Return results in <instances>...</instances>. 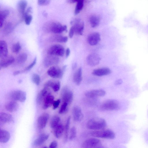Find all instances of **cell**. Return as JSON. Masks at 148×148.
I'll use <instances>...</instances> for the list:
<instances>
[{
	"label": "cell",
	"instance_id": "277c9868",
	"mask_svg": "<svg viewBox=\"0 0 148 148\" xmlns=\"http://www.w3.org/2000/svg\"><path fill=\"white\" fill-rule=\"evenodd\" d=\"M92 136L97 138L113 139L116 137L113 132L110 130H101L92 132L91 133Z\"/></svg>",
	"mask_w": 148,
	"mask_h": 148
},
{
	"label": "cell",
	"instance_id": "d6a6232c",
	"mask_svg": "<svg viewBox=\"0 0 148 148\" xmlns=\"http://www.w3.org/2000/svg\"><path fill=\"white\" fill-rule=\"evenodd\" d=\"M60 121L61 118L59 116H53L50 122L51 127L52 129H55L60 124Z\"/></svg>",
	"mask_w": 148,
	"mask_h": 148
},
{
	"label": "cell",
	"instance_id": "52a82bcc",
	"mask_svg": "<svg viewBox=\"0 0 148 148\" xmlns=\"http://www.w3.org/2000/svg\"><path fill=\"white\" fill-rule=\"evenodd\" d=\"M61 95L63 103H66L68 105L72 103L73 100V93L68 87H65L62 89Z\"/></svg>",
	"mask_w": 148,
	"mask_h": 148
},
{
	"label": "cell",
	"instance_id": "5b68a950",
	"mask_svg": "<svg viewBox=\"0 0 148 148\" xmlns=\"http://www.w3.org/2000/svg\"><path fill=\"white\" fill-rule=\"evenodd\" d=\"M66 68V65L64 66L62 69L58 67L52 66L48 70L47 74L53 78L61 79L62 77Z\"/></svg>",
	"mask_w": 148,
	"mask_h": 148
},
{
	"label": "cell",
	"instance_id": "db71d44e",
	"mask_svg": "<svg viewBox=\"0 0 148 148\" xmlns=\"http://www.w3.org/2000/svg\"><path fill=\"white\" fill-rule=\"evenodd\" d=\"M22 73V71H16L14 72L13 73V75L14 76H16V75H18V74H20L21 73Z\"/></svg>",
	"mask_w": 148,
	"mask_h": 148
},
{
	"label": "cell",
	"instance_id": "bcb514c9",
	"mask_svg": "<svg viewBox=\"0 0 148 148\" xmlns=\"http://www.w3.org/2000/svg\"><path fill=\"white\" fill-rule=\"evenodd\" d=\"M75 33V30L74 27L73 26H72L70 28L69 31V36L71 38H72L73 37Z\"/></svg>",
	"mask_w": 148,
	"mask_h": 148
},
{
	"label": "cell",
	"instance_id": "9a60e30c",
	"mask_svg": "<svg viewBox=\"0 0 148 148\" xmlns=\"http://www.w3.org/2000/svg\"><path fill=\"white\" fill-rule=\"evenodd\" d=\"M49 118V115L47 113H44L38 118L37 125L39 129H42L45 127Z\"/></svg>",
	"mask_w": 148,
	"mask_h": 148
},
{
	"label": "cell",
	"instance_id": "2e32d148",
	"mask_svg": "<svg viewBox=\"0 0 148 148\" xmlns=\"http://www.w3.org/2000/svg\"><path fill=\"white\" fill-rule=\"evenodd\" d=\"M73 116L74 120L76 122H80L83 120L84 115L81 109L78 106H75L72 111Z\"/></svg>",
	"mask_w": 148,
	"mask_h": 148
},
{
	"label": "cell",
	"instance_id": "b9f144b4",
	"mask_svg": "<svg viewBox=\"0 0 148 148\" xmlns=\"http://www.w3.org/2000/svg\"><path fill=\"white\" fill-rule=\"evenodd\" d=\"M37 61V58L36 57L34 59L33 61L28 66L26 67L25 69H24V70L22 71V72H25L27 71H28L30 69H31L32 68H33L34 66L36 64Z\"/></svg>",
	"mask_w": 148,
	"mask_h": 148
},
{
	"label": "cell",
	"instance_id": "ba28073f",
	"mask_svg": "<svg viewBox=\"0 0 148 148\" xmlns=\"http://www.w3.org/2000/svg\"><path fill=\"white\" fill-rule=\"evenodd\" d=\"M9 96L11 99L13 101L23 103L26 99V94L22 91L16 90L11 92L10 93Z\"/></svg>",
	"mask_w": 148,
	"mask_h": 148
},
{
	"label": "cell",
	"instance_id": "f546056e",
	"mask_svg": "<svg viewBox=\"0 0 148 148\" xmlns=\"http://www.w3.org/2000/svg\"><path fill=\"white\" fill-rule=\"evenodd\" d=\"M9 11L8 10L5 9L2 11L0 12V27L3 26L4 22L9 14Z\"/></svg>",
	"mask_w": 148,
	"mask_h": 148
},
{
	"label": "cell",
	"instance_id": "60d3db41",
	"mask_svg": "<svg viewBox=\"0 0 148 148\" xmlns=\"http://www.w3.org/2000/svg\"><path fill=\"white\" fill-rule=\"evenodd\" d=\"M77 131L76 128L73 127L70 130V134L69 137L70 140H72L74 139L76 136Z\"/></svg>",
	"mask_w": 148,
	"mask_h": 148
},
{
	"label": "cell",
	"instance_id": "7a4b0ae2",
	"mask_svg": "<svg viewBox=\"0 0 148 148\" xmlns=\"http://www.w3.org/2000/svg\"><path fill=\"white\" fill-rule=\"evenodd\" d=\"M107 125V122L104 119L101 118H95L88 121L87 126L89 129L97 130L104 129Z\"/></svg>",
	"mask_w": 148,
	"mask_h": 148
},
{
	"label": "cell",
	"instance_id": "c3c4849f",
	"mask_svg": "<svg viewBox=\"0 0 148 148\" xmlns=\"http://www.w3.org/2000/svg\"><path fill=\"white\" fill-rule=\"evenodd\" d=\"M123 83V81L121 79H119L117 80L115 82V85L118 86L121 85Z\"/></svg>",
	"mask_w": 148,
	"mask_h": 148
},
{
	"label": "cell",
	"instance_id": "7c38bea8",
	"mask_svg": "<svg viewBox=\"0 0 148 148\" xmlns=\"http://www.w3.org/2000/svg\"><path fill=\"white\" fill-rule=\"evenodd\" d=\"M101 58L99 55L93 53L89 55L87 58V62L89 65L94 67L99 64Z\"/></svg>",
	"mask_w": 148,
	"mask_h": 148
},
{
	"label": "cell",
	"instance_id": "d6986e66",
	"mask_svg": "<svg viewBox=\"0 0 148 148\" xmlns=\"http://www.w3.org/2000/svg\"><path fill=\"white\" fill-rule=\"evenodd\" d=\"M14 58L12 56H8L7 57L1 59L0 61L1 68H6L13 63L14 61Z\"/></svg>",
	"mask_w": 148,
	"mask_h": 148
},
{
	"label": "cell",
	"instance_id": "cb8c5ba5",
	"mask_svg": "<svg viewBox=\"0 0 148 148\" xmlns=\"http://www.w3.org/2000/svg\"><path fill=\"white\" fill-rule=\"evenodd\" d=\"M82 71L81 68H79L74 73L73 77L74 83L77 86H79L82 80Z\"/></svg>",
	"mask_w": 148,
	"mask_h": 148
},
{
	"label": "cell",
	"instance_id": "83f0119b",
	"mask_svg": "<svg viewBox=\"0 0 148 148\" xmlns=\"http://www.w3.org/2000/svg\"><path fill=\"white\" fill-rule=\"evenodd\" d=\"M49 137V135L48 134H43L41 135L34 141V145L38 146L42 145L47 140Z\"/></svg>",
	"mask_w": 148,
	"mask_h": 148
},
{
	"label": "cell",
	"instance_id": "d4e9b609",
	"mask_svg": "<svg viewBox=\"0 0 148 148\" xmlns=\"http://www.w3.org/2000/svg\"><path fill=\"white\" fill-rule=\"evenodd\" d=\"M89 21L92 27L93 28L96 27L99 25L100 24V17L97 15H92L90 18Z\"/></svg>",
	"mask_w": 148,
	"mask_h": 148
},
{
	"label": "cell",
	"instance_id": "74e56055",
	"mask_svg": "<svg viewBox=\"0 0 148 148\" xmlns=\"http://www.w3.org/2000/svg\"><path fill=\"white\" fill-rule=\"evenodd\" d=\"M23 18L24 19L26 25H29L32 21V16L30 14H24Z\"/></svg>",
	"mask_w": 148,
	"mask_h": 148
},
{
	"label": "cell",
	"instance_id": "3957f363",
	"mask_svg": "<svg viewBox=\"0 0 148 148\" xmlns=\"http://www.w3.org/2000/svg\"><path fill=\"white\" fill-rule=\"evenodd\" d=\"M120 108L119 103L115 100H109L103 103L99 107L102 111H117Z\"/></svg>",
	"mask_w": 148,
	"mask_h": 148
},
{
	"label": "cell",
	"instance_id": "603a6c76",
	"mask_svg": "<svg viewBox=\"0 0 148 148\" xmlns=\"http://www.w3.org/2000/svg\"><path fill=\"white\" fill-rule=\"evenodd\" d=\"M19 108L18 104L15 101H12L7 103L5 106L6 109L8 111L13 112L17 111Z\"/></svg>",
	"mask_w": 148,
	"mask_h": 148
},
{
	"label": "cell",
	"instance_id": "4dcf8cb0",
	"mask_svg": "<svg viewBox=\"0 0 148 148\" xmlns=\"http://www.w3.org/2000/svg\"><path fill=\"white\" fill-rule=\"evenodd\" d=\"M71 117H69L67 119L64 128V143L67 141L68 136V133L70 123Z\"/></svg>",
	"mask_w": 148,
	"mask_h": 148
},
{
	"label": "cell",
	"instance_id": "4316f807",
	"mask_svg": "<svg viewBox=\"0 0 148 148\" xmlns=\"http://www.w3.org/2000/svg\"><path fill=\"white\" fill-rule=\"evenodd\" d=\"M27 5V2L26 0H20L18 3V10L19 13L22 16V18Z\"/></svg>",
	"mask_w": 148,
	"mask_h": 148
},
{
	"label": "cell",
	"instance_id": "f1b7e54d",
	"mask_svg": "<svg viewBox=\"0 0 148 148\" xmlns=\"http://www.w3.org/2000/svg\"><path fill=\"white\" fill-rule=\"evenodd\" d=\"M54 129V134L55 137L58 139L61 138L64 131V128L63 125L60 124Z\"/></svg>",
	"mask_w": 148,
	"mask_h": 148
},
{
	"label": "cell",
	"instance_id": "8992f818",
	"mask_svg": "<svg viewBox=\"0 0 148 148\" xmlns=\"http://www.w3.org/2000/svg\"><path fill=\"white\" fill-rule=\"evenodd\" d=\"M64 47L60 44L53 45L49 47L47 51V54L49 55L57 57H63L64 54Z\"/></svg>",
	"mask_w": 148,
	"mask_h": 148
},
{
	"label": "cell",
	"instance_id": "f6af8a7d",
	"mask_svg": "<svg viewBox=\"0 0 148 148\" xmlns=\"http://www.w3.org/2000/svg\"><path fill=\"white\" fill-rule=\"evenodd\" d=\"M61 100L60 99H58L56 101H54L53 104V109H56L59 106L61 103Z\"/></svg>",
	"mask_w": 148,
	"mask_h": 148
},
{
	"label": "cell",
	"instance_id": "9c48e42d",
	"mask_svg": "<svg viewBox=\"0 0 148 148\" xmlns=\"http://www.w3.org/2000/svg\"><path fill=\"white\" fill-rule=\"evenodd\" d=\"M82 147L85 148H98L102 147L101 140L96 138H90L87 139L82 144Z\"/></svg>",
	"mask_w": 148,
	"mask_h": 148
},
{
	"label": "cell",
	"instance_id": "ee69618b",
	"mask_svg": "<svg viewBox=\"0 0 148 148\" xmlns=\"http://www.w3.org/2000/svg\"><path fill=\"white\" fill-rule=\"evenodd\" d=\"M12 29V25L11 23H9L6 25L4 28V32L6 34L9 33Z\"/></svg>",
	"mask_w": 148,
	"mask_h": 148
},
{
	"label": "cell",
	"instance_id": "d590c367",
	"mask_svg": "<svg viewBox=\"0 0 148 148\" xmlns=\"http://www.w3.org/2000/svg\"><path fill=\"white\" fill-rule=\"evenodd\" d=\"M21 46L19 42L14 44L12 47V52L16 54L18 53L21 50Z\"/></svg>",
	"mask_w": 148,
	"mask_h": 148
},
{
	"label": "cell",
	"instance_id": "f5cc1de1",
	"mask_svg": "<svg viewBox=\"0 0 148 148\" xmlns=\"http://www.w3.org/2000/svg\"><path fill=\"white\" fill-rule=\"evenodd\" d=\"M77 67V64L76 63H74L72 65V69L73 70H75Z\"/></svg>",
	"mask_w": 148,
	"mask_h": 148
},
{
	"label": "cell",
	"instance_id": "836d02e7",
	"mask_svg": "<svg viewBox=\"0 0 148 148\" xmlns=\"http://www.w3.org/2000/svg\"><path fill=\"white\" fill-rule=\"evenodd\" d=\"M84 1L83 0H81L77 2L74 11L75 15H77L83 10L84 6Z\"/></svg>",
	"mask_w": 148,
	"mask_h": 148
},
{
	"label": "cell",
	"instance_id": "ab89813d",
	"mask_svg": "<svg viewBox=\"0 0 148 148\" xmlns=\"http://www.w3.org/2000/svg\"><path fill=\"white\" fill-rule=\"evenodd\" d=\"M61 87V84L59 81H54L53 86L52 87L53 90L55 92H57L59 91Z\"/></svg>",
	"mask_w": 148,
	"mask_h": 148
},
{
	"label": "cell",
	"instance_id": "44dd1931",
	"mask_svg": "<svg viewBox=\"0 0 148 148\" xmlns=\"http://www.w3.org/2000/svg\"><path fill=\"white\" fill-rule=\"evenodd\" d=\"M111 73V71L109 69L107 68H103L93 70L92 74L95 76H102L109 75Z\"/></svg>",
	"mask_w": 148,
	"mask_h": 148
},
{
	"label": "cell",
	"instance_id": "8fae6325",
	"mask_svg": "<svg viewBox=\"0 0 148 148\" xmlns=\"http://www.w3.org/2000/svg\"><path fill=\"white\" fill-rule=\"evenodd\" d=\"M59 61L57 56L48 55L44 59L43 64L45 67L47 68L58 64Z\"/></svg>",
	"mask_w": 148,
	"mask_h": 148
},
{
	"label": "cell",
	"instance_id": "816d5d0a",
	"mask_svg": "<svg viewBox=\"0 0 148 148\" xmlns=\"http://www.w3.org/2000/svg\"><path fill=\"white\" fill-rule=\"evenodd\" d=\"M81 1V0H67L68 2L70 3H73ZM84 1V0H83Z\"/></svg>",
	"mask_w": 148,
	"mask_h": 148
},
{
	"label": "cell",
	"instance_id": "ffe728a7",
	"mask_svg": "<svg viewBox=\"0 0 148 148\" xmlns=\"http://www.w3.org/2000/svg\"><path fill=\"white\" fill-rule=\"evenodd\" d=\"M54 97L50 93L47 96L43 103V108L45 110L51 107L54 102Z\"/></svg>",
	"mask_w": 148,
	"mask_h": 148
},
{
	"label": "cell",
	"instance_id": "6da1fadb",
	"mask_svg": "<svg viewBox=\"0 0 148 148\" xmlns=\"http://www.w3.org/2000/svg\"><path fill=\"white\" fill-rule=\"evenodd\" d=\"M43 30L47 32L55 34H60L64 31H67L66 25L62 26L60 23L55 22H48L43 26Z\"/></svg>",
	"mask_w": 148,
	"mask_h": 148
},
{
	"label": "cell",
	"instance_id": "f35d334b",
	"mask_svg": "<svg viewBox=\"0 0 148 148\" xmlns=\"http://www.w3.org/2000/svg\"><path fill=\"white\" fill-rule=\"evenodd\" d=\"M68 105L66 103H63L59 109V113L62 114L66 112L68 110Z\"/></svg>",
	"mask_w": 148,
	"mask_h": 148
},
{
	"label": "cell",
	"instance_id": "7402d4cb",
	"mask_svg": "<svg viewBox=\"0 0 148 148\" xmlns=\"http://www.w3.org/2000/svg\"><path fill=\"white\" fill-rule=\"evenodd\" d=\"M0 120L3 123H9L13 122L14 119L11 114L4 112H2L0 114Z\"/></svg>",
	"mask_w": 148,
	"mask_h": 148
},
{
	"label": "cell",
	"instance_id": "30bf717a",
	"mask_svg": "<svg viewBox=\"0 0 148 148\" xmlns=\"http://www.w3.org/2000/svg\"><path fill=\"white\" fill-rule=\"evenodd\" d=\"M75 28V33L79 35H83L84 28V23L80 19H76L71 22Z\"/></svg>",
	"mask_w": 148,
	"mask_h": 148
},
{
	"label": "cell",
	"instance_id": "484cf974",
	"mask_svg": "<svg viewBox=\"0 0 148 148\" xmlns=\"http://www.w3.org/2000/svg\"><path fill=\"white\" fill-rule=\"evenodd\" d=\"M11 137L10 133L7 130H1L0 133V142L2 143L7 142Z\"/></svg>",
	"mask_w": 148,
	"mask_h": 148
},
{
	"label": "cell",
	"instance_id": "4fadbf2b",
	"mask_svg": "<svg viewBox=\"0 0 148 148\" xmlns=\"http://www.w3.org/2000/svg\"><path fill=\"white\" fill-rule=\"evenodd\" d=\"M105 95L106 92L102 89L90 90L87 91L85 93V95L86 97L91 98L103 97Z\"/></svg>",
	"mask_w": 148,
	"mask_h": 148
},
{
	"label": "cell",
	"instance_id": "7bdbcfd3",
	"mask_svg": "<svg viewBox=\"0 0 148 148\" xmlns=\"http://www.w3.org/2000/svg\"><path fill=\"white\" fill-rule=\"evenodd\" d=\"M51 0H38V4L40 6H46L50 4Z\"/></svg>",
	"mask_w": 148,
	"mask_h": 148
},
{
	"label": "cell",
	"instance_id": "5bb4252c",
	"mask_svg": "<svg viewBox=\"0 0 148 148\" xmlns=\"http://www.w3.org/2000/svg\"><path fill=\"white\" fill-rule=\"evenodd\" d=\"M101 40L100 35L97 32H94L90 34L88 36L87 41L91 45H97Z\"/></svg>",
	"mask_w": 148,
	"mask_h": 148
},
{
	"label": "cell",
	"instance_id": "ac0fdd59",
	"mask_svg": "<svg viewBox=\"0 0 148 148\" xmlns=\"http://www.w3.org/2000/svg\"><path fill=\"white\" fill-rule=\"evenodd\" d=\"M8 50L7 44L4 41H0V58L1 59L8 56Z\"/></svg>",
	"mask_w": 148,
	"mask_h": 148
},
{
	"label": "cell",
	"instance_id": "7dc6e473",
	"mask_svg": "<svg viewBox=\"0 0 148 148\" xmlns=\"http://www.w3.org/2000/svg\"><path fill=\"white\" fill-rule=\"evenodd\" d=\"M58 146V143L56 141H53L51 143L49 147L50 148H56Z\"/></svg>",
	"mask_w": 148,
	"mask_h": 148
},
{
	"label": "cell",
	"instance_id": "f907efd6",
	"mask_svg": "<svg viewBox=\"0 0 148 148\" xmlns=\"http://www.w3.org/2000/svg\"><path fill=\"white\" fill-rule=\"evenodd\" d=\"M70 49L68 48L66 51V57L67 58L70 55Z\"/></svg>",
	"mask_w": 148,
	"mask_h": 148
},
{
	"label": "cell",
	"instance_id": "11a10c76",
	"mask_svg": "<svg viewBox=\"0 0 148 148\" xmlns=\"http://www.w3.org/2000/svg\"><path fill=\"white\" fill-rule=\"evenodd\" d=\"M43 16H44V17H47V14L46 12H43Z\"/></svg>",
	"mask_w": 148,
	"mask_h": 148
},
{
	"label": "cell",
	"instance_id": "681fc988",
	"mask_svg": "<svg viewBox=\"0 0 148 148\" xmlns=\"http://www.w3.org/2000/svg\"><path fill=\"white\" fill-rule=\"evenodd\" d=\"M32 8L31 7H29L27 10L25 12L24 14H30L32 12Z\"/></svg>",
	"mask_w": 148,
	"mask_h": 148
},
{
	"label": "cell",
	"instance_id": "1f68e13d",
	"mask_svg": "<svg viewBox=\"0 0 148 148\" xmlns=\"http://www.w3.org/2000/svg\"><path fill=\"white\" fill-rule=\"evenodd\" d=\"M68 40V37L61 36H56L51 37V41L59 43H66Z\"/></svg>",
	"mask_w": 148,
	"mask_h": 148
},
{
	"label": "cell",
	"instance_id": "e0dca14e",
	"mask_svg": "<svg viewBox=\"0 0 148 148\" xmlns=\"http://www.w3.org/2000/svg\"><path fill=\"white\" fill-rule=\"evenodd\" d=\"M50 93L48 91V88L44 87L37 95V104L40 105L43 104L47 96Z\"/></svg>",
	"mask_w": 148,
	"mask_h": 148
},
{
	"label": "cell",
	"instance_id": "e575fe53",
	"mask_svg": "<svg viewBox=\"0 0 148 148\" xmlns=\"http://www.w3.org/2000/svg\"><path fill=\"white\" fill-rule=\"evenodd\" d=\"M27 59V55L25 53H23L20 54L18 57L17 61L19 64H23L26 62Z\"/></svg>",
	"mask_w": 148,
	"mask_h": 148
},
{
	"label": "cell",
	"instance_id": "8d00e7d4",
	"mask_svg": "<svg viewBox=\"0 0 148 148\" xmlns=\"http://www.w3.org/2000/svg\"><path fill=\"white\" fill-rule=\"evenodd\" d=\"M32 80L33 83L37 86H39L40 83L41 79L39 75L37 74H34L32 75Z\"/></svg>",
	"mask_w": 148,
	"mask_h": 148
}]
</instances>
